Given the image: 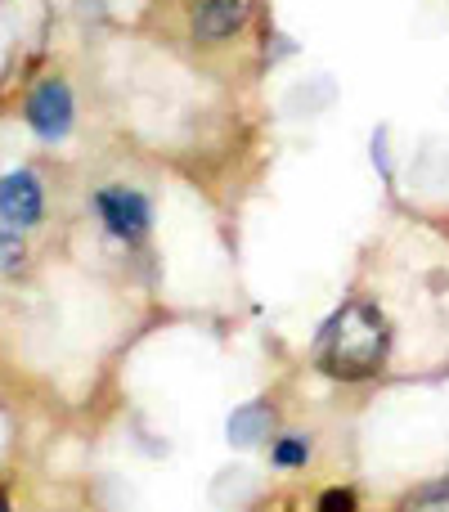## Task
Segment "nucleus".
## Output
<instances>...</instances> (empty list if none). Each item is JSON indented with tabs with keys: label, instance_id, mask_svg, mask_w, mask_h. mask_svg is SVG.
<instances>
[{
	"label": "nucleus",
	"instance_id": "f257e3e1",
	"mask_svg": "<svg viewBox=\"0 0 449 512\" xmlns=\"http://www.w3.org/2000/svg\"><path fill=\"white\" fill-rule=\"evenodd\" d=\"M387 319H382L378 306H364V301H351L342 306L315 337V360L328 378L342 382H360L373 378V373L387 364Z\"/></svg>",
	"mask_w": 449,
	"mask_h": 512
},
{
	"label": "nucleus",
	"instance_id": "f03ea898",
	"mask_svg": "<svg viewBox=\"0 0 449 512\" xmlns=\"http://www.w3.org/2000/svg\"><path fill=\"white\" fill-rule=\"evenodd\" d=\"M95 207H99V221L108 225V234H117V239H126V243L144 239V234H149V225H153L149 198L135 194V189H126V185L104 189V194L95 198Z\"/></svg>",
	"mask_w": 449,
	"mask_h": 512
},
{
	"label": "nucleus",
	"instance_id": "7ed1b4c3",
	"mask_svg": "<svg viewBox=\"0 0 449 512\" xmlns=\"http://www.w3.org/2000/svg\"><path fill=\"white\" fill-rule=\"evenodd\" d=\"M27 122H32V131L41 135V140H63V135L72 131V90H68V81H59V77L41 81V86L27 95Z\"/></svg>",
	"mask_w": 449,
	"mask_h": 512
},
{
	"label": "nucleus",
	"instance_id": "20e7f679",
	"mask_svg": "<svg viewBox=\"0 0 449 512\" xmlns=\"http://www.w3.org/2000/svg\"><path fill=\"white\" fill-rule=\"evenodd\" d=\"M45 212V198H41V185H36L32 171H9L0 176V221L9 230H27L36 225Z\"/></svg>",
	"mask_w": 449,
	"mask_h": 512
},
{
	"label": "nucleus",
	"instance_id": "39448f33",
	"mask_svg": "<svg viewBox=\"0 0 449 512\" xmlns=\"http://www.w3.org/2000/svg\"><path fill=\"white\" fill-rule=\"evenodd\" d=\"M247 18V0H198L194 5V32L203 41H225L243 27Z\"/></svg>",
	"mask_w": 449,
	"mask_h": 512
},
{
	"label": "nucleus",
	"instance_id": "423d86ee",
	"mask_svg": "<svg viewBox=\"0 0 449 512\" xmlns=\"http://www.w3.org/2000/svg\"><path fill=\"white\" fill-rule=\"evenodd\" d=\"M265 423H270V409L265 405H243L234 418H229V441L234 445H256L265 432Z\"/></svg>",
	"mask_w": 449,
	"mask_h": 512
},
{
	"label": "nucleus",
	"instance_id": "0eeeda50",
	"mask_svg": "<svg viewBox=\"0 0 449 512\" xmlns=\"http://www.w3.org/2000/svg\"><path fill=\"white\" fill-rule=\"evenodd\" d=\"M306 454H310V445L301 441V436H288V441L274 445V463H279V468H301Z\"/></svg>",
	"mask_w": 449,
	"mask_h": 512
},
{
	"label": "nucleus",
	"instance_id": "6e6552de",
	"mask_svg": "<svg viewBox=\"0 0 449 512\" xmlns=\"http://www.w3.org/2000/svg\"><path fill=\"white\" fill-rule=\"evenodd\" d=\"M405 512H449V486H432L423 495H414L405 504Z\"/></svg>",
	"mask_w": 449,
	"mask_h": 512
},
{
	"label": "nucleus",
	"instance_id": "1a4fd4ad",
	"mask_svg": "<svg viewBox=\"0 0 449 512\" xmlns=\"http://www.w3.org/2000/svg\"><path fill=\"white\" fill-rule=\"evenodd\" d=\"M319 512H355V495L351 490H328V495L319 499Z\"/></svg>",
	"mask_w": 449,
	"mask_h": 512
},
{
	"label": "nucleus",
	"instance_id": "9d476101",
	"mask_svg": "<svg viewBox=\"0 0 449 512\" xmlns=\"http://www.w3.org/2000/svg\"><path fill=\"white\" fill-rule=\"evenodd\" d=\"M18 261H23V248H18V239L0 230V270H14Z\"/></svg>",
	"mask_w": 449,
	"mask_h": 512
},
{
	"label": "nucleus",
	"instance_id": "9b49d317",
	"mask_svg": "<svg viewBox=\"0 0 449 512\" xmlns=\"http://www.w3.org/2000/svg\"><path fill=\"white\" fill-rule=\"evenodd\" d=\"M0 512H9V504H5V495H0Z\"/></svg>",
	"mask_w": 449,
	"mask_h": 512
}]
</instances>
